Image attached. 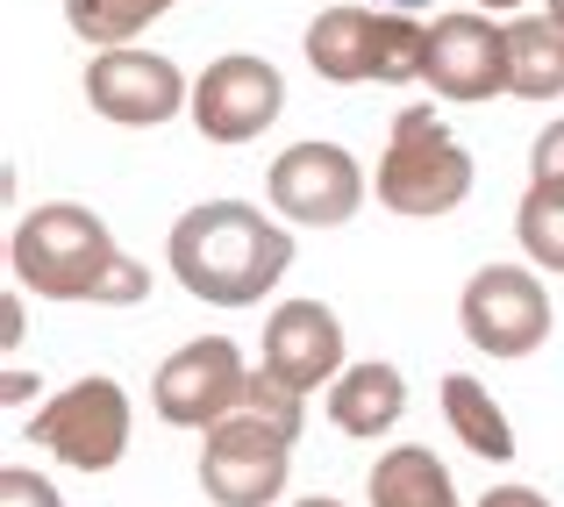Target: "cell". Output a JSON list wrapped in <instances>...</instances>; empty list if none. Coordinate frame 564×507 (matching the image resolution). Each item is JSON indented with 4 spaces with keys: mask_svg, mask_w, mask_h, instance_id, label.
<instances>
[{
    "mask_svg": "<svg viewBox=\"0 0 564 507\" xmlns=\"http://www.w3.org/2000/svg\"><path fill=\"white\" fill-rule=\"evenodd\" d=\"M8 272H14V287H29L36 301L137 308L143 293H151V272H143L129 250H115L108 222H100L94 207H72V201H43L36 215L14 222Z\"/></svg>",
    "mask_w": 564,
    "mask_h": 507,
    "instance_id": "obj_1",
    "label": "cell"
},
{
    "mask_svg": "<svg viewBox=\"0 0 564 507\" xmlns=\"http://www.w3.org/2000/svg\"><path fill=\"white\" fill-rule=\"evenodd\" d=\"M172 279L207 308H258L286 279L293 236L250 201H200L172 222Z\"/></svg>",
    "mask_w": 564,
    "mask_h": 507,
    "instance_id": "obj_2",
    "label": "cell"
},
{
    "mask_svg": "<svg viewBox=\"0 0 564 507\" xmlns=\"http://www.w3.org/2000/svg\"><path fill=\"white\" fill-rule=\"evenodd\" d=\"M301 51L329 86H400L422 79L429 22H408L393 8H322L307 22Z\"/></svg>",
    "mask_w": 564,
    "mask_h": 507,
    "instance_id": "obj_3",
    "label": "cell"
},
{
    "mask_svg": "<svg viewBox=\"0 0 564 507\" xmlns=\"http://www.w3.org/2000/svg\"><path fill=\"white\" fill-rule=\"evenodd\" d=\"M471 172H479L471 151L457 143V129L436 108H400L393 137H386V158H379V207H393L408 222L451 215L471 193Z\"/></svg>",
    "mask_w": 564,
    "mask_h": 507,
    "instance_id": "obj_4",
    "label": "cell"
},
{
    "mask_svg": "<svg viewBox=\"0 0 564 507\" xmlns=\"http://www.w3.org/2000/svg\"><path fill=\"white\" fill-rule=\"evenodd\" d=\"M293 443H301L293 429L236 408L229 422H215L207 443H200V494L215 507H272L279 494H286Z\"/></svg>",
    "mask_w": 564,
    "mask_h": 507,
    "instance_id": "obj_5",
    "label": "cell"
},
{
    "mask_svg": "<svg viewBox=\"0 0 564 507\" xmlns=\"http://www.w3.org/2000/svg\"><path fill=\"white\" fill-rule=\"evenodd\" d=\"M29 436L72 472H115L129 451V393L122 379H72L29 414Z\"/></svg>",
    "mask_w": 564,
    "mask_h": 507,
    "instance_id": "obj_6",
    "label": "cell"
},
{
    "mask_svg": "<svg viewBox=\"0 0 564 507\" xmlns=\"http://www.w3.org/2000/svg\"><path fill=\"white\" fill-rule=\"evenodd\" d=\"M465 343L486 357H529L551 336V293L529 265H479L465 279V301H457Z\"/></svg>",
    "mask_w": 564,
    "mask_h": 507,
    "instance_id": "obj_7",
    "label": "cell"
},
{
    "mask_svg": "<svg viewBox=\"0 0 564 507\" xmlns=\"http://www.w3.org/2000/svg\"><path fill=\"white\" fill-rule=\"evenodd\" d=\"M250 371L258 365H243V350H236L229 336H193L158 365L151 400H158V414H165L172 429H215V422H229V414L243 408Z\"/></svg>",
    "mask_w": 564,
    "mask_h": 507,
    "instance_id": "obj_8",
    "label": "cell"
},
{
    "mask_svg": "<svg viewBox=\"0 0 564 507\" xmlns=\"http://www.w3.org/2000/svg\"><path fill=\"white\" fill-rule=\"evenodd\" d=\"M272 207L286 222H307V229H344L365 207V165L344 151V143H293V151L272 158V179H264Z\"/></svg>",
    "mask_w": 564,
    "mask_h": 507,
    "instance_id": "obj_9",
    "label": "cell"
},
{
    "mask_svg": "<svg viewBox=\"0 0 564 507\" xmlns=\"http://www.w3.org/2000/svg\"><path fill=\"white\" fill-rule=\"evenodd\" d=\"M279 108H286V79H279V65H264V57H250V51L215 57V65L193 79V129H200L207 143L264 137V129L279 122Z\"/></svg>",
    "mask_w": 564,
    "mask_h": 507,
    "instance_id": "obj_10",
    "label": "cell"
},
{
    "mask_svg": "<svg viewBox=\"0 0 564 507\" xmlns=\"http://www.w3.org/2000/svg\"><path fill=\"white\" fill-rule=\"evenodd\" d=\"M422 79L436 86V100H457V108H479V100L508 94V29L471 14H436L429 22V57Z\"/></svg>",
    "mask_w": 564,
    "mask_h": 507,
    "instance_id": "obj_11",
    "label": "cell"
},
{
    "mask_svg": "<svg viewBox=\"0 0 564 507\" xmlns=\"http://www.w3.org/2000/svg\"><path fill=\"white\" fill-rule=\"evenodd\" d=\"M86 100H94V115H108L122 129H158L180 108H193V86L172 57L129 43V51H100L86 65Z\"/></svg>",
    "mask_w": 564,
    "mask_h": 507,
    "instance_id": "obj_12",
    "label": "cell"
},
{
    "mask_svg": "<svg viewBox=\"0 0 564 507\" xmlns=\"http://www.w3.org/2000/svg\"><path fill=\"white\" fill-rule=\"evenodd\" d=\"M264 371L293 393H315V386H336L344 379V322L329 315L322 301H286L272 308L264 322Z\"/></svg>",
    "mask_w": 564,
    "mask_h": 507,
    "instance_id": "obj_13",
    "label": "cell"
},
{
    "mask_svg": "<svg viewBox=\"0 0 564 507\" xmlns=\"http://www.w3.org/2000/svg\"><path fill=\"white\" fill-rule=\"evenodd\" d=\"M400 414H408V379H400V365H386V357L350 365L344 379L329 386V422L344 429V436H358V443L386 436Z\"/></svg>",
    "mask_w": 564,
    "mask_h": 507,
    "instance_id": "obj_14",
    "label": "cell"
},
{
    "mask_svg": "<svg viewBox=\"0 0 564 507\" xmlns=\"http://www.w3.org/2000/svg\"><path fill=\"white\" fill-rule=\"evenodd\" d=\"M365 494H372V507H465L451 465H443L436 451H422V443H393L372 465Z\"/></svg>",
    "mask_w": 564,
    "mask_h": 507,
    "instance_id": "obj_15",
    "label": "cell"
},
{
    "mask_svg": "<svg viewBox=\"0 0 564 507\" xmlns=\"http://www.w3.org/2000/svg\"><path fill=\"white\" fill-rule=\"evenodd\" d=\"M508 94L514 100H557L564 94V29L543 22H508Z\"/></svg>",
    "mask_w": 564,
    "mask_h": 507,
    "instance_id": "obj_16",
    "label": "cell"
},
{
    "mask_svg": "<svg viewBox=\"0 0 564 507\" xmlns=\"http://www.w3.org/2000/svg\"><path fill=\"white\" fill-rule=\"evenodd\" d=\"M443 414H451L457 443H465V451H479L486 465H508V457H514V429H508V414H500V400L486 393L471 371H451V379H443Z\"/></svg>",
    "mask_w": 564,
    "mask_h": 507,
    "instance_id": "obj_17",
    "label": "cell"
},
{
    "mask_svg": "<svg viewBox=\"0 0 564 507\" xmlns=\"http://www.w3.org/2000/svg\"><path fill=\"white\" fill-rule=\"evenodd\" d=\"M165 8H180V0H65V22L94 51H129V36L151 29Z\"/></svg>",
    "mask_w": 564,
    "mask_h": 507,
    "instance_id": "obj_18",
    "label": "cell"
},
{
    "mask_svg": "<svg viewBox=\"0 0 564 507\" xmlns=\"http://www.w3.org/2000/svg\"><path fill=\"white\" fill-rule=\"evenodd\" d=\"M514 236L543 272H564V186H529L514 207Z\"/></svg>",
    "mask_w": 564,
    "mask_h": 507,
    "instance_id": "obj_19",
    "label": "cell"
},
{
    "mask_svg": "<svg viewBox=\"0 0 564 507\" xmlns=\"http://www.w3.org/2000/svg\"><path fill=\"white\" fill-rule=\"evenodd\" d=\"M0 507H65V500H57V486L36 479L29 465H8L0 472Z\"/></svg>",
    "mask_w": 564,
    "mask_h": 507,
    "instance_id": "obj_20",
    "label": "cell"
},
{
    "mask_svg": "<svg viewBox=\"0 0 564 507\" xmlns=\"http://www.w3.org/2000/svg\"><path fill=\"white\" fill-rule=\"evenodd\" d=\"M529 179H536V186H564V122H551L529 143Z\"/></svg>",
    "mask_w": 564,
    "mask_h": 507,
    "instance_id": "obj_21",
    "label": "cell"
},
{
    "mask_svg": "<svg viewBox=\"0 0 564 507\" xmlns=\"http://www.w3.org/2000/svg\"><path fill=\"white\" fill-rule=\"evenodd\" d=\"M479 507H551L543 494H529V486H494V494H486Z\"/></svg>",
    "mask_w": 564,
    "mask_h": 507,
    "instance_id": "obj_22",
    "label": "cell"
},
{
    "mask_svg": "<svg viewBox=\"0 0 564 507\" xmlns=\"http://www.w3.org/2000/svg\"><path fill=\"white\" fill-rule=\"evenodd\" d=\"M379 8H393V14H414V8H436V0H379Z\"/></svg>",
    "mask_w": 564,
    "mask_h": 507,
    "instance_id": "obj_23",
    "label": "cell"
},
{
    "mask_svg": "<svg viewBox=\"0 0 564 507\" xmlns=\"http://www.w3.org/2000/svg\"><path fill=\"white\" fill-rule=\"evenodd\" d=\"M293 507H344V500H329V494H322V500H293Z\"/></svg>",
    "mask_w": 564,
    "mask_h": 507,
    "instance_id": "obj_24",
    "label": "cell"
},
{
    "mask_svg": "<svg viewBox=\"0 0 564 507\" xmlns=\"http://www.w3.org/2000/svg\"><path fill=\"white\" fill-rule=\"evenodd\" d=\"M486 8H522V0H479V14H486Z\"/></svg>",
    "mask_w": 564,
    "mask_h": 507,
    "instance_id": "obj_25",
    "label": "cell"
},
{
    "mask_svg": "<svg viewBox=\"0 0 564 507\" xmlns=\"http://www.w3.org/2000/svg\"><path fill=\"white\" fill-rule=\"evenodd\" d=\"M551 22H557V29H564V0H551Z\"/></svg>",
    "mask_w": 564,
    "mask_h": 507,
    "instance_id": "obj_26",
    "label": "cell"
}]
</instances>
